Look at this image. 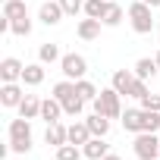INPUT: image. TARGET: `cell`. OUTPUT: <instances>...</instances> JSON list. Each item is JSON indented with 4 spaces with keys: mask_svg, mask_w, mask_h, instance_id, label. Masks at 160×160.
<instances>
[{
    "mask_svg": "<svg viewBox=\"0 0 160 160\" xmlns=\"http://www.w3.org/2000/svg\"><path fill=\"white\" fill-rule=\"evenodd\" d=\"M10 151H16V154H28L32 151V126H28L25 116L10 122Z\"/></svg>",
    "mask_w": 160,
    "mask_h": 160,
    "instance_id": "1",
    "label": "cell"
},
{
    "mask_svg": "<svg viewBox=\"0 0 160 160\" xmlns=\"http://www.w3.org/2000/svg\"><path fill=\"white\" fill-rule=\"evenodd\" d=\"M119 98H122V94H119L116 88H104V91L91 101V104H94V113H104L107 119H119V116H122V104H119Z\"/></svg>",
    "mask_w": 160,
    "mask_h": 160,
    "instance_id": "2",
    "label": "cell"
},
{
    "mask_svg": "<svg viewBox=\"0 0 160 160\" xmlns=\"http://www.w3.org/2000/svg\"><path fill=\"white\" fill-rule=\"evenodd\" d=\"M151 10H154V7H148L144 0H135V3L129 7V19H132V28H135L138 35H151V28H154Z\"/></svg>",
    "mask_w": 160,
    "mask_h": 160,
    "instance_id": "3",
    "label": "cell"
},
{
    "mask_svg": "<svg viewBox=\"0 0 160 160\" xmlns=\"http://www.w3.org/2000/svg\"><path fill=\"white\" fill-rule=\"evenodd\" d=\"M132 148H135V157L138 160H157V154H160V141H157L154 132H138Z\"/></svg>",
    "mask_w": 160,
    "mask_h": 160,
    "instance_id": "4",
    "label": "cell"
},
{
    "mask_svg": "<svg viewBox=\"0 0 160 160\" xmlns=\"http://www.w3.org/2000/svg\"><path fill=\"white\" fill-rule=\"evenodd\" d=\"M60 69H63L66 78L78 82V78H85V72H88V60H85L82 53H66V57L60 60Z\"/></svg>",
    "mask_w": 160,
    "mask_h": 160,
    "instance_id": "5",
    "label": "cell"
},
{
    "mask_svg": "<svg viewBox=\"0 0 160 160\" xmlns=\"http://www.w3.org/2000/svg\"><path fill=\"white\" fill-rule=\"evenodd\" d=\"M22 72H25V66L16 57L0 60V78H3V82H22Z\"/></svg>",
    "mask_w": 160,
    "mask_h": 160,
    "instance_id": "6",
    "label": "cell"
},
{
    "mask_svg": "<svg viewBox=\"0 0 160 160\" xmlns=\"http://www.w3.org/2000/svg\"><path fill=\"white\" fill-rule=\"evenodd\" d=\"M22 88L16 85V82H3V88H0V104L3 107H19L22 104Z\"/></svg>",
    "mask_w": 160,
    "mask_h": 160,
    "instance_id": "7",
    "label": "cell"
},
{
    "mask_svg": "<svg viewBox=\"0 0 160 160\" xmlns=\"http://www.w3.org/2000/svg\"><path fill=\"white\" fill-rule=\"evenodd\" d=\"M38 16H41L44 25H57V22L63 19V7H60V0H47V3H41Z\"/></svg>",
    "mask_w": 160,
    "mask_h": 160,
    "instance_id": "8",
    "label": "cell"
},
{
    "mask_svg": "<svg viewBox=\"0 0 160 160\" xmlns=\"http://www.w3.org/2000/svg\"><path fill=\"white\" fill-rule=\"evenodd\" d=\"M60 113H63V104L50 94L47 101H41V119H47V126L50 122H60Z\"/></svg>",
    "mask_w": 160,
    "mask_h": 160,
    "instance_id": "9",
    "label": "cell"
},
{
    "mask_svg": "<svg viewBox=\"0 0 160 160\" xmlns=\"http://www.w3.org/2000/svg\"><path fill=\"white\" fill-rule=\"evenodd\" d=\"M44 141H47V144H53V148H60V144H66V141H69V129H66L63 122H50V126H47Z\"/></svg>",
    "mask_w": 160,
    "mask_h": 160,
    "instance_id": "10",
    "label": "cell"
},
{
    "mask_svg": "<svg viewBox=\"0 0 160 160\" xmlns=\"http://www.w3.org/2000/svg\"><path fill=\"white\" fill-rule=\"evenodd\" d=\"M82 151H85V157L88 160H101V157H107L110 151H107V141L101 138V135H94L88 144H82Z\"/></svg>",
    "mask_w": 160,
    "mask_h": 160,
    "instance_id": "11",
    "label": "cell"
},
{
    "mask_svg": "<svg viewBox=\"0 0 160 160\" xmlns=\"http://www.w3.org/2000/svg\"><path fill=\"white\" fill-rule=\"evenodd\" d=\"M94 135L88 129V122H72L69 126V144H88Z\"/></svg>",
    "mask_w": 160,
    "mask_h": 160,
    "instance_id": "12",
    "label": "cell"
},
{
    "mask_svg": "<svg viewBox=\"0 0 160 160\" xmlns=\"http://www.w3.org/2000/svg\"><path fill=\"white\" fill-rule=\"evenodd\" d=\"M101 25H104L101 19H91V16L82 19V22H78V38H82V41H94L101 35Z\"/></svg>",
    "mask_w": 160,
    "mask_h": 160,
    "instance_id": "13",
    "label": "cell"
},
{
    "mask_svg": "<svg viewBox=\"0 0 160 160\" xmlns=\"http://www.w3.org/2000/svg\"><path fill=\"white\" fill-rule=\"evenodd\" d=\"M157 72H160V66H157V60H151V57H141V60L135 63V75L144 78V82H148V78H154Z\"/></svg>",
    "mask_w": 160,
    "mask_h": 160,
    "instance_id": "14",
    "label": "cell"
},
{
    "mask_svg": "<svg viewBox=\"0 0 160 160\" xmlns=\"http://www.w3.org/2000/svg\"><path fill=\"white\" fill-rule=\"evenodd\" d=\"M19 116H25V119L41 116V101H38L35 94H25V98H22V104H19Z\"/></svg>",
    "mask_w": 160,
    "mask_h": 160,
    "instance_id": "15",
    "label": "cell"
},
{
    "mask_svg": "<svg viewBox=\"0 0 160 160\" xmlns=\"http://www.w3.org/2000/svg\"><path fill=\"white\" fill-rule=\"evenodd\" d=\"M85 122H88V129H91V135H101V138H104V135L110 132V119H107L104 113H91V116H88Z\"/></svg>",
    "mask_w": 160,
    "mask_h": 160,
    "instance_id": "16",
    "label": "cell"
},
{
    "mask_svg": "<svg viewBox=\"0 0 160 160\" xmlns=\"http://www.w3.org/2000/svg\"><path fill=\"white\" fill-rule=\"evenodd\" d=\"M44 82V66L41 63H28L22 72V85H41Z\"/></svg>",
    "mask_w": 160,
    "mask_h": 160,
    "instance_id": "17",
    "label": "cell"
},
{
    "mask_svg": "<svg viewBox=\"0 0 160 160\" xmlns=\"http://www.w3.org/2000/svg\"><path fill=\"white\" fill-rule=\"evenodd\" d=\"M132 82H135V75H132V72H126V69H116V72H113V88H116L119 94H129Z\"/></svg>",
    "mask_w": 160,
    "mask_h": 160,
    "instance_id": "18",
    "label": "cell"
},
{
    "mask_svg": "<svg viewBox=\"0 0 160 160\" xmlns=\"http://www.w3.org/2000/svg\"><path fill=\"white\" fill-rule=\"evenodd\" d=\"M60 104H63V113H66V116H78V113L85 110V101L78 98V91H72V94H69L66 101H60Z\"/></svg>",
    "mask_w": 160,
    "mask_h": 160,
    "instance_id": "19",
    "label": "cell"
},
{
    "mask_svg": "<svg viewBox=\"0 0 160 160\" xmlns=\"http://www.w3.org/2000/svg\"><path fill=\"white\" fill-rule=\"evenodd\" d=\"M107 7H110V0H85V16L104 19L107 16Z\"/></svg>",
    "mask_w": 160,
    "mask_h": 160,
    "instance_id": "20",
    "label": "cell"
},
{
    "mask_svg": "<svg viewBox=\"0 0 160 160\" xmlns=\"http://www.w3.org/2000/svg\"><path fill=\"white\" fill-rule=\"evenodd\" d=\"M3 16H7V19H22V16H28L25 0H7V3H3Z\"/></svg>",
    "mask_w": 160,
    "mask_h": 160,
    "instance_id": "21",
    "label": "cell"
},
{
    "mask_svg": "<svg viewBox=\"0 0 160 160\" xmlns=\"http://www.w3.org/2000/svg\"><path fill=\"white\" fill-rule=\"evenodd\" d=\"M122 126H126V132H141V110H126L122 113Z\"/></svg>",
    "mask_w": 160,
    "mask_h": 160,
    "instance_id": "22",
    "label": "cell"
},
{
    "mask_svg": "<svg viewBox=\"0 0 160 160\" xmlns=\"http://www.w3.org/2000/svg\"><path fill=\"white\" fill-rule=\"evenodd\" d=\"M75 91H78V98H82L85 104H88V101H94V98L101 94V91H98V88L88 82V78H78V82H75Z\"/></svg>",
    "mask_w": 160,
    "mask_h": 160,
    "instance_id": "23",
    "label": "cell"
},
{
    "mask_svg": "<svg viewBox=\"0 0 160 160\" xmlns=\"http://www.w3.org/2000/svg\"><path fill=\"white\" fill-rule=\"evenodd\" d=\"M82 154H85V151H78V144H69V141L57 148V160H78Z\"/></svg>",
    "mask_w": 160,
    "mask_h": 160,
    "instance_id": "24",
    "label": "cell"
},
{
    "mask_svg": "<svg viewBox=\"0 0 160 160\" xmlns=\"http://www.w3.org/2000/svg\"><path fill=\"white\" fill-rule=\"evenodd\" d=\"M101 22L110 25V28H116V25L122 22V7H119V3H110V7H107V16H104Z\"/></svg>",
    "mask_w": 160,
    "mask_h": 160,
    "instance_id": "25",
    "label": "cell"
},
{
    "mask_svg": "<svg viewBox=\"0 0 160 160\" xmlns=\"http://www.w3.org/2000/svg\"><path fill=\"white\" fill-rule=\"evenodd\" d=\"M10 32H13V35H22V38L32 35V19H28V16H22V19H10Z\"/></svg>",
    "mask_w": 160,
    "mask_h": 160,
    "instance_id": "26",
    "label": "cell"
},
{
    "mask_svg": "<svg viewBox=\"0 0 160 160\" xmlns=\"http://www.w3.org/2000/svg\"><path fill=\"white\" fill-rule=\"evenodd\" d=\"M38 57H41V63H57V60H63V57H60V47H57V44H41Z\"/></svg>",
    "mask_w": 160,
    "mask_h": 160,
    "instance_id": "27",
    "label": "cell"
},
{
    "mask_svg": "<svg viewBox=\"0 0 160 160\" xmlns=\"http://www.w3.org/2000/svg\"><path fill=\"white\" fill-rule=\"evenodd\" d=\"M129 98H148V85H144V78H138L135 75V82H132V88H129Z\"/></svg>",
    "mask_w": 160,
    "mask_h": 160,
    "instance_id": "28",
    "label": "cell"
},
{
    "mask_svg": "<svg viewBox=\"0 0 160 160\" xmlns=\"http://www.w3.org/2000/svg\"><path fill=\"white\" fill-rule=\"evenodd\" d=\"M60 7L66 16H75L78 10H85V0H60Z\"/></svg>",
    "mask_w": 160,
    "mask_h": 160,
    "instance_id": "29",
    "label": "cell"
},
{
    "mask_svg": "<svg viewBox=\"0 0 160 160\" xmlns=\"http://www.w3.org/2000/svg\"><path fill=\"white\" fill-rule=\"evenodd\" d=\"M141 107H144V110H157V113H160V94H148V98H141Z\"/></svg>",
    "mask_w": 160,
    "mask_h": 160,
    "instance_id": "30",
    "label": "cell"
},
{
    "mask_svg": "<svg viewBox=\"0 0 160 160\" xmlns=\"http://www.w3.org/2000/svg\"><path fill=\"white\" fill-rule=\"evenodd\" d=\"M101 160H122L119 154H107V157H101Z\"/></svg>",
    "mask_w": 160,
    "mask_h": 160,
    "instance_id": "31",
    "label": "cell"
},
{
    "mask_svg": "<svg viewBox=\"0 0 160 160\" xmlns=\"http://www.w3.org/2000/svg\"><path fill=\"white\" fill-rule=\"evenodd\" d=\"M144 3H148V7H160V0H144Z\"/></svg>",
    "mask_w": 160,
    "mask_h": 160,
    "instance_id": "32",
    "label": "cell"
},
{
    "mask_svg": "<svg viewBox=\"0 0 160 160\" xmlns=\"http://www.w3.org/2000/svg\"><path fill=\"white\" fill-rule=\"evenodd\" d=\"M154 60H157V66H160V50H157V57H154Z\"/></svg>",
    "mask_w": 160,
    "mask_h": 160,
    "instance_id": "33",
    "label": "cell"
}]
</instances>
